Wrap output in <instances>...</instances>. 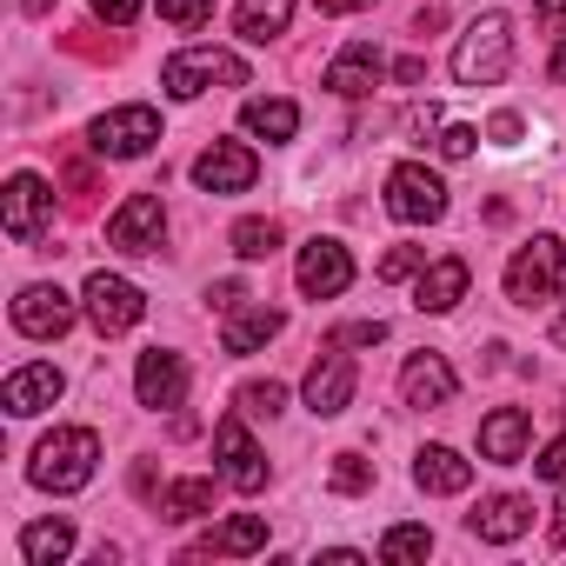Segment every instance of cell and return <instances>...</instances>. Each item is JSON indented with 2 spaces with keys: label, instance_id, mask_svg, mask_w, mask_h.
<instances>
[{
  "label": "cell",
  "instance_id": "cell-1",
  "mask_svg": "<svg viewBox=\"0 0 566 566\" xmlns=\"http://www.w3.org/2000/svg\"><path fill=\"white\" fill-rule=\"evenodd\" d=\"M94 467H101V433H94V427H54V433L34 447L28 480L48 486V493H81V486L94 480Z\"/></svg>",
  "mask_w": 566,
  "mask_h": 566
},
{
  "label": "cell",
  "instance_id": "cell-2",
  "mask_svg": "<svg viewBox=\"0 0 566 566\" xmlns=\"http://www.w3.org/2000/svg\"><path fill=\"white\" fill-rule=\"evenodd\" d=\"M506 67H513V28H506V14L473 21L460 34V48H453V81L460 87H493V81H506Z\"/></svg>",
  "mask_w": 566,
  "mask_h": 566
},
{
  "label": "cell",
  "instance_id": "cell-3",
  "mask_svg": "<svg viewBox=\"0 0 566 566\" xmlns=\"http://www.w3.org/2000/svg\"><path fill=\"white\" fill-rule=\"evenodd\" d=\"M160 87L174 101H200L207 87H247V61L227 54V48H187L160 67Z\"/></svg>",
  "mask_w": 566,
  "mask_h": 566
},
{
  "label": "cell",
  "instance_id": "cell-4",
  "mask_svg": "<svg viewBox=\"0 0 566 566\" xmlns=\"http://www.w3.org/2000/svg\"><path fill=\"white\" fill-rule=\"evenodd\" d=\"M559 273H566V247H559L553 233H533V240L506 260V301H513V307H539V301H553Z\"/></svg>",
  "mask_w": 566,
  "mask_h": 566
},
{
  "label": "cell",
  "instance_id": "cell-5",
  "mask_svg": "<svg viewBox=\"0 0 566 566\" xmlns=\"http://www.w3.org/2000/svg\"><path fill=\"white\" fill-rule=\"evenodd\" d=\"M387 213L407 220V227L440 220V213H447V180H440L433 167H420V160L394 167V174H387Z\"/></svg>",
  "mask_w": 566,
  "mask_h": 566
},
{
  "label": "cell",
  "instance_id": "cell-6",
  "mask_svg": "<svg viewBox=\"0 0 566 566\" xmlns=\"http://www.w3.org/2000/svg\"><path fill=\"white\" fill-rule=\"evenodd\" d=\"M87 140H94V154H107V160H140V154L160 140V114H154V107H114V114H101V120L87 127Z\"/></svg>",
  "mask_w": 566,
  "mask_h": 566
},
{
  "label": "cell",
  "instance_id": "cell-7",
  "mask_svg": "<svg viewBox=\"0 0 566 566\" xmlns=\"http://www.w3.org/2000/svg\"><path fill=\"white\" fill-rule=\"evenodd\" d=\"M301 294L307 301H340L347 287H354V253L340 247V240H327V233H314L307 247H301Z\"/></svg>",
  "mask_w": 566,
  "mask_h": 566
},
{
  "label": "cell",
  "instance_id": "cell-8",
  "mask_svg": "<svg viewBox=\"0 0 566 566\" xmlns=\"http://www.w3.org/2000/svg\"><path fill=\"white\" fill-rule=\"evenodd\" d=\"M81 301H87V321H94L101 334H127V327H140V314H147V294L134 287V280L107 273V266L87 280V294H81Z\"/></svg>",
  "mask_w": 566,
  "mask_h": 566
},
{
  "label": "cell",
  "instance_id": "cell-9",
  "mask_svg": "<svg viewBox=\"0 0 566 566\" xmlns=\"http://www.w3.org/2000/svg\"><path fill=\"white\" fill-rule=\"evenodd\" d=\"M160 233H167L160 193H127L107 220V247H120V253H160Z\"/></svg>",
  "mask_w": 566,
  "mask_h": 566
},
{
  "label": "cell",
  "instance_id": "cell-10",
  "mask_svg": "<svg viewBox=\"0 0 566 566\" xmlns=\"http://www.w3.org/2000/svg\"><path fill=\"white\" fill-rule=\"evenodd\" d=\"M253 180H260V154L240 147V140H213L193 160V187H207V193H247Z\"/></svg>",
  "mask_w": 566,
  "mask_h": 566
},
{
  "label": "cell",
  "instance_id": "cell-11",
  "mask_svg": "<svg viewBox=\"0 0 566 566\" xmlns=\"http://www.w3.org/2000/svg\"><path fill=\"white\" fill-rule=\"evenodd\" d=\"M213 453H220V480H227L233 493H260V486H266V460H260V447L247 440L240 413H227V420L213 427Z\"/></svg>",
  "mask_w": 566,
  "mask_h": 566
},
{
  "label": "cell",
  "instance_id": "cell-12",
  "mask_svg": "<svg viewBox=\"0 0 566 566\" xmlns=\"http://www.w3.org/2000/svg\"><path fill=\"white\" fill-rule=\"evenodd\" d=\"M134 394H140V407L174 413V407L187 400V360H180V354H167V347L140 354V367H134Z\"/></svg>",
  "mask_w": 566,
  "mask_h": 566
},
{
  "label": "cell",
  "instance_id": "cell-13",
  "mask_svg": "<svg viewBox=\"0 0 566 566\" xmlns=\"http://www.w3.org/2000/svg\"><path fill=\"white\" fill-rule=\"evenodd\" d=\"M354 387H360L354 360L327 340V354H321V360H314V374H307V407H314L321 420H334V413H347V407H354Z\"/></svg>",
  "mask_w": 566,
  "mask_h": 566
},
{
  "label": "cell",
  "instance_id": "cell-14",
  "mask_svg": "<svg viewBox=\"0 0 566 566\" xmlns=\"http://www.w3.org/2000/svg\"><path fill=\"white\" fill-rule=\"evenodd\" d=\"M0 220H8L14 240H41V227L54 220V193L41 174H14L8 180V207H0Z\"/></svg>",
  "mask_w": 566,
  "mask_h": 566
},
{
  "label": "cell",
  "instance_id": "cell-15",
  "mask_svg": "<svg viewBox=\"0 0 566 566\" xmlns=\"http://www.w3.org/2000/svg\"><path fill=\"white\" fill-rule=\"evenodd\" d=\"M14 327H21L28 340H61V334L74 327V301H67L61 287H21V301H14Z\"/></svg>",
  "mask_w": 566,
  "mask_h": 566
},
{
  "label": "cell",
  "instance_id": "cell-16",
  "mask_svg": "<svg viewBox=\"0 0 566 566\" xmlns=\"http://www.w3.org/2000/svg\"><path fill=\"white\" fill-rule=\"evenodd\" d=\"M460 394V374L447 367V354H413L400 367V400L407 407H447Z\"/></svg>",
  "mask_w": 566,
  "mask_h": 566
},
{
  "label": "cell",
  "instance_id": "cell-17",
  "mask_svg": "<svg viewBox=\"0 0 566 566\" xmlns=\"http://www.w3.org/2000/svg\"><path fill=\"white\" fill-rule=\"evenodd\" d=\"M67 394V380H61V367H48V360H34V367H21V374H8V387H0V407H8L14 420H28V413H41V407H54Z\"/></svg>",
  "mask_w": 566,
  "mask_h": 566
},
{
  "label": "cell",
  "instance_id": "cell-18",
  "mask_svg": "<svg viewBox=\"0 0 566 566\" xmlns=\"http://www.w3.org/2000/svg\"><path fill=\"white\" fill-rule=\"evenodd\" d=\"M467 260L460 253H447V260H433V266H420V287H413V307L420 314H453L460 301H467Z\"/></svg>",
  "mask_w": 566,
  "mask_h": 566
},
{
  "label": "cell",
  "instance_id": "cell-19",
  "mask_svg": "<svg viewBox=\"0 0 566 566\" xmlns=\"http://www.w3.org/2000/svg\"><path fill=\"white\" fill-rule=\"evenodd\" d=\"M526 440H533V413H526V407H500V413L480 420V453H486L493 467L526 460Z\"/></svg>",
  "mask_w": 566,
  "mask_h": 566
},
{
  "label": "cell",
  "instance_id": "cell-20",
  "mask_svg": "<svg viewBox=\"0 0 566 566\" xmlns=\"http://www.w3.org/2000/svg\"><path fill=\"white\" fill-rule=\"evenodd\" d=\"M380 81H387V61H380V48H367V41L340 48V61L327 67V87H334L340 101H360V94H374Z\"/></svg>",
  "mask_w": 566,
  "mask_h": 566
},
{
  "label": "cell",
  "instance_id": "cell-21",
  "mask_svg": "<svg viewBox=\"0 0 566 566\" xmlns=\"http://www.w3.org/2000/svg\"><path fill=\"white\" fill-rule=\"evenodd\" d=\"M467 526H473L480 539L506 546V539H520V533L533 526V500H526V493H493V500H486V506H480V513H473Z\"/></svg>",
  "mask_w": 566,
  "mask_h": 566
},
{
  "label": "cell",
  "instance_id": "cell-22",
  "mask_svg": "<svg viewBox=\"0 0 566 566\" xmlns=\"http://www.w3.org/2000/svg\"><path fill=\"white\" fill-rule=\"evenodd\" d=\"M266 546V520L260 513H233L227 526H213L187 559H240V553H260Z\"/></svg>",
  "mask_w": 566,
  "mask_h": 566
},
{
  "label": "cell",
  "instance_id": "cell-23",
  "mask_svg": "<svg viewBox=\"0 0 566 566\" xmlns=\"http://www.w3.org/2000/svg\"><path fill=\"white\" fill-rule=\"evenodd\" d=\"M280 327H287V314H280V307H233L227 327H220V347L227 354H260Z\"/></svg>",
  "mask_w": 566,
  "mask_h": 566
},
{
  "label": "cell",
  "instance_id": "cell-24",
  "mask_svg": "<svg viewBox=\"0 0 566 566\" xmlns=\"http://www.w3.org/2000/svg\"><path fill=\"white\" fill-rule=\"evenodd\" d=\"M413 486H420V493H467V486H473V460H460L453 447H420Z\"/></svg>",
  "mask_w": 566,
  "mask_h": 566
},
{
  "label": "cell",
  "instance_id": "cell-25",
  "mask_svg": "<svg viewBox=\"0 0 566 566\" xmlns=\"http://www.w3.org/2000/svg\"><path fill=\"white\" fill-rule=\"evenodd\" d=\"M287 21H294V0H240V8H233V28L253 48L280 41V34H287Z\"/></svg>",
  "mask_w": 566,
  "mask_h": 566
},
{
  "label": "cell",
  "instance_id": "cell-26",
  "mask_svg": "<svg viewBox=\"0 0 566 566\" xmlns=\"http://www.w3.org/2000/svg\"><path fill=\"white\" fill-rule=\"evenodd\" d=\"M74 553V526L67 520H34L28 533H21V559L28 566H54V559H67Z\"/></svg>",
  "mask_w": 566,
  "mask_h": 566
},
{
  "label": "cell",
  "instance_id": "cell-27",
  "mask_svg": "<svg viewBox=\"0 0 566 566\" xmlns=\"http://www.w3.org/2000/svg\"><path fill=\"white\" fill-rule=\"evenodd\" d=\"M247 134H260V140H294V127H301V107L294 101H247Z\"/></svg>",
  "mask_w": 566,
  "mask_h": 566
},
{
  "label": "cell",
  "instance_id": "cell-28",
  "mask_svg": "<svg viewBox=\"0 0 566 566\" xmlns=\"http://www.w3.org/2000/svg\"><path fill=\"white\" fill-rule=\"evenodd\" d=\"M200 513H213V480H174V486L160 493V520L187 526V520H200Z\"/></svg>",
  "mask_w": 566,
  "mask_h": 566
},
{
  "label": "cell",
  "instance_id": "cell-29",
  "mask_svg": "<svg viewBox=\"0 0 566 566\" xmlns=\"http://www.w3.org/2000/svg\"><path fill=\"white\" fill-rule=\"evenodd\" d=\"M233 253L240 260H273L280 253V220H240L233 227Z\"/></svg>",
  "mask_w": 566,
  "mask_h": 566
},
{
  "label": "cell",
  "instance_id": "cell-30",
  "mask_svg": "<svg viewBox=\"0 0 566 566\" xmlns=\"http://www.w3.org/2000/svg\"><path fill=\"white\" fill-rule=\"evenodd\" d=\"M433 553V533L427 526H394L387 539H380V559L387 566H407V559H427Z\"/></svg>",
  "mask_w": 566,
  "mask_h": 566
},
{
  "label": "cell",
  "instance_id": "cell-31",
  "mask_svg": "<svg viewBox=\"0 0 566 566\" xmlns=\"http://www.w3.org/2000/svg\"><path fill=\"white\" fill-rule=\"evenodd\" d=\"M280 407H287V387H280V380H247V387H240V413L273 420Z\"/></svg>",
  "mask_w": 566,
  "mask_h": 566
},
{
  "label": "cell",
  "instance_id": "cell-32",
  "mask_svg": "<svg viewBox=\"0 0 566 566\" xmlns=\"http://www.w3.org/2000/svg\"><path fill=\"white\" fill-rule=\"evenodd\" d=\"M374 486V460L367 453H334V493H367Z\"/></svg>",
  "mask_w": 566,
  "mask_h": 566
},
{
  "label": "cell",
  "instance_id": "cell-33",
  "mask_svg": "<svg viewBox=\"0 0 566 566\" xmlns=\"http://www.w3.org/2000/svg\"><path fill=\"white\" fill-rule=\"evenodd\" d=\"M160 21L167 28H200V21H213V0H160Z\"/></svg>",
  "mask_w": 566,
  "mask_h": 566
},
{
  "label": "cell",
  "instance_id": "cell-34",
  "mask_svg": "<svg viewBox=\"0 0 566 566\" xmlns=\"http://www.w3.org/2000/svg\"><path fill=\"white\" fill-rule=\"evenodd\" d=\"M427 266V247H394L387 260H380V280H413Z\"/></svg>",
  "mask_w": 566,
  "mask_h": 566
},
{
  "label": "cell",
  "instance_id": "cell-35",
  "mask_svg": "<svg viewBox=\"0 0 566 566\" xmlns=\"http://www.w3.org/2000/svg\"><path fill=\"white\" fill-rule=\"evenodd\" d=\"M380 340H387V321H354L334 334V347H380Z\"/></svg>",
  "mask_w": 566,
  "mask_h": 566
},
{
  "label": "cell",
  "instance_id": "cell-36",
  "mask_svg": "<svg viewBox=\"0 0 566 566\" xmlns=\"http://www.w3.org/2000/svg\"><path fill=\"white\" fill-rule=\"evenodd\" d=\"M473 147H480V127H440V154L447 160H467Z\"/></svg>",
  "mask_w": 566,
  "mask_h": 566
},
{
  "label": "cell",
  "instance_id": "cell-37",
  "mask_svg": "<svg viewBox=\"0 0 566 566\" xmlns=\"http://www.w3.org/2000/svg\"><path fill=\"white\" fill-rule=\"evenodd\" d=\"M533 28L539 34H566V0H533Z\"/></svg>",
  "mask_w": 566,
  "mask_h": 566
},
{
  "label": "cell",
  "instance_id": "cell-38",
  "mask_svg": "<svg viewBox=\"0 0 566 566\" xmlns=\"http://www.w3.org/2000/svg\"><path fill=\"white\" fill-rule=\"evenodd\" d=\"M94 14L114 21V28H134L140 21V0H94Z\"/></svg>",
  "mask_w": 566,
  "mask_h": 566
},
{
  "label": "cell",
  "instance_id": "cell-39",
  "mask_svg": "<svg viewBox=\"0 0 566 566\" xmlns=\"http://www.w3.org/2000/svg\"><path fill=\"white\" fill-rule=\"evenodd\" d=\"M407 134H413V140H440V107H433V101L413 107V114H407Z\"/></svg>",
  "mask_w": 566,
  "mask_h": 566
},
{
  "label": "cell",
  "instance_id": "cell-40",
  "mask_svg": "<svg viewBox=\"0 0 566 566\" xmlns=\"http://www.w3.org/2000/svg\"><path fill=\"white\" fill-rule=\"evenodd\" d=\"M533 473H539V480H566V433H559V440L533 460Z\"/></svg>",
  "mask_w": 566,
  "mask_h": 566
},
{
  "label": "cell",
  "instance_id": "cell-41",
  "mask_svg": "<svg viewBox=\"0 0 566 566\" xmlns=\"http://www.w3.org/2000/svg\"><path fill=\"white\" fill-rule=\"evenodd\" d=\"M486 140H493V147H513V140H520V114H493V120H486Z\"/></svg>",
  "mask_w": 566,
  "mask_h": 566
},
{
  "label": "cell",
  "instance_id": "cell-42",
  "mask_svg": "<svg viewBox=\"0 0 566 566\" xmlns=\"http://www.w3.org/2000/svg\"><path fill=\"white\" fill-rule=\"evenodd\" d=\"M207 301H213V307H220V314H233V307H240V301H247V294H240V280H220V287H213V294H207Z\"/></svg>",
  "mask_w": 566,
  "mask_h": 566
},
{
  "label": "cell",
  "instance_id": "cell-43",
  "mask_svg": "<svg viewBox=\"0 0 566 566\" xmlns=\"http://www.w3.org/2000/svg\"><path fill=\"white\" fill-rule=\"evenodd\" d=\"M321 14H360V8H374V0H314Z\"/></svg>",
  "mask_w": 566,
  "mask_h": 566
},
{
  "label": "cell",
  "instance_id": "cell-44",
  "mask_svg": "<svg viewBox=\"0 0 566 566\" xmlns=\"http://www.w3.org/2000/svg\"><path fill=\"white\" fill-rule=\"evenodd\" d=\"M321 566H360V553L354 546H334V553H321Z\"/></svg>",
  "mask_w": 566,
  "mask_h": 566
},
{
  "label": "cell",
  "instance_id": "cell-45",
  "mask_svg": "<svg viewBox=\"0 0 566 566\" xmlns=\"http://www.w3.org/2000/svg\"><path fill=\"white\" fill-rule=\"evenodd\" d=\"M546 74H553V81H566V41L553 48V61H546Z\"/></svg>",
  "mask_w": 566,
  "mask_h": 566
},
{
  "label": "cell",
  "instance_id": "cell-46",
  "mask_svg": "<svg viewBox=\"0 0 566 566\" xmlns=\"http://www.w3.org/2000/svg\"><path fill=\"white\" fill-rule=\"evenodd\" d=\"M553 347H559V354H566V314H559V321H553Z\"/></svg>",
  "mask_w": 566,
  "mask_h": 566
},
{
  "label": "cell",
  "instance_id": "cell-47",
  "mask_svg": "<svg viewBox=\"0 0 566 566\" xmlns=\"http://www.w3.org/2000/svg\"><path fill=\"white\" fill-rule=\"evenodd\" d=\"M48 8H54V0H28V14H48Z\"/></svg>",
  "mask_w": 566,
  "mask_h": 566
},
{
  "label": "cell",
  "instance_id": "cell-48",
  "mask_svg": "<svg viewBox=\"0 0 566 566\" xmlns=\"http://www.w3.org/2000/svg\"><path fill=\"white\" fill-rule=\"evenodd\" d=\"M559 539H566V493H559Z\"/></svg>",
  "mask_w": 566,
  "mask_h": 566
}]
</instances>
